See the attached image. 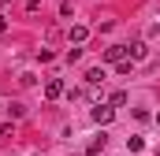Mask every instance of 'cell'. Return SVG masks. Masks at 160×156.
I'll return each instance as SVG.
<instances>
[{"mask_svg":"<svg viewBox=\"0 0 160 156\" xmlns=\"http://www.w3.org/2000/svg\"><path fill=\"white\" fill-rule=\"evenodd\" d=\"M0 4H4V0H0Z\"/></svg>","mask_w":160,"mask_h":156,"instance_id":"cell-11","label":"cell"},{"mask_svg":"<svg viewBox=\"0 0 160 156\" xmlns=\"http://www.w3.org/2000/svg\"><path fill=\"white\" fill-rule=\"evenodd\" d=\"M127 56H130L127 45H108V48H104V60H108V63H123Z\"/></svg>","mask_w":160,"mask_h":156,"instance_id":"cell-1","label":"cell"},{"mask_svg":"<svg viewBox=\"0 0 160 156\" xmlns=\"http://www.w3.org/2000/svg\"><path fill=\"white\" fill-rule=\"evenodd\" d=\"M127 48H130V63H134V60H145V45H142V41H138V45H127Z\"/></svg>","mask_w":160,"mask_h":156,"instance_id":"cell-6","label":"cell"},{"mask_svg":"<svg viewBox=\"0 0 160 156\" xmlns=\"http://www.w3.org/2000/svg\"><path fill=\"white\" fill-rule=\"evenodd\" d=\"M86 82H89V85H101V82H104V67H89V71H86Z\"/></svg>","mask_w":160,"mask_h":156,"instance_id":"cell-5","label":"cell"},{"mask_svg":"<svg viewBox=\"0 0 160 156\" xmlns=\"http://www.w3.org/2000/svg\"><path fill=\"white\" fill-rule=\"evenodd\" d=\"M142 149H145L142 138H127V153H142Z\"/></svg>","mask_w":160,"mask_h":156,"instance_id":"cell-8","label":"cell"},{"mask_svg":"<svg viewBox=\"0 0 160 156\" xmlns=\"http://www.w3.org/2000/svg\"><path fill=\"white\" fill-rule=\"evenodd\" d=\"M86 37H89V30H86V26H75V30H71V41H75V45H82Z\"/></svg>","mask_w":160,"mask_h":156,"instance_id":"cell-7","label":"cell"},{"mask_svg":"<svg viewBox=\"0 0 160 156\" xmlns=\"http://www.w3.org/2000/svg\"><path fill=\"white\" fill-rule=\"evenodd\" d=\"M4 30H8V19H4V15H0V34H4Z\"/></svg>","mask_w":160,"mask_h":156,"instance_id":"cell-9","label":"cell"},{"mask_svg":"<svg viewBox=\"0 0 160 156\" xmlns=\"http://www.w3.org/2000/svg\"><path fill=\"white\" fill-rule=\"evenodd\" d=\"M104 145H108V138H104V134H101V138H93V141H89V149H86V156H101V153H104Z\"/></svg>","mask_w":160,"mask_h":156,"instance_id":"cell-4","label":"cell"},{"mask_svg":"<svg viewBox=\"0 0 160 156\" xmlns=\"http://www.w3.org/2000/svg\"><path fill=\"white\" fill-rule=\"evenodd\" d=\"M112 119H116V108H104V104H101V108H93V123H101V126H108Z\"/></svg>","mask_w":160,"mask_h":156,"instance_id":"cell-2","label":"cell"},{"mask_svg":"<svg viewBox=\"0 0 160 156\" xmlns=\"http://www.w3.org/2000/svg\"><path fill=\"white\" fill-rule=\"evenodd\" d=\"M157 123H160V112H157Z\"/></svg>","mask_w":160,"mask_h":156,"instance_id":"cell-10","label":"cell"},{"mask_svg":"<svg viewBox=\"0 0 160 156\" xmlns=\"http://www.w3.org/2000/svg\"><path fill=\"white\" fill-rule=\"evenodd\" d=\"M45 97H48V100L63 97V82H60V78H48V85H45Z\"/></svg>","mask_w":160,"mask_h":156,"instance_id":"cell-3","label":"cell"}]
</instances>
